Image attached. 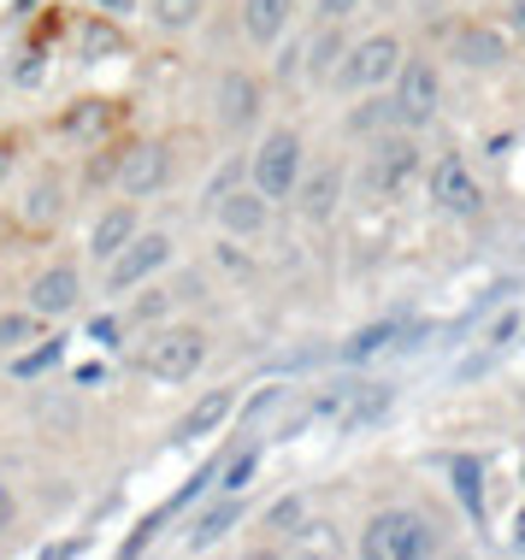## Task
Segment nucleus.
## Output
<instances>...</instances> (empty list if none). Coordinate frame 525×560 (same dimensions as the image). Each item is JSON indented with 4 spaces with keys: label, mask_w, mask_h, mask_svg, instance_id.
Returning a JSON list of instances; mask_svg holds the SVG:
<instances>
[{
    "label": "nucleus",
    "mask_w": 525,
    "mask_h": 560,
    "mask_svg": "<svg viewBox=\"0 0 525 560\" xmlns=\"http://www.w3.org/2000/svg\"><path fill=\"white\" fill-rule=\"evenodd\" d=\"M313 12H319L325 24H349L360 12V0H313Z\"/></svg>",
    "instance_id": "obj_30"
},
{
    "label": "nucleus",
    "mask_w": 525,
    "mask_h": 560,
    "mask_svg": "<svg viewBox=\"0 0 525 560\" xmlns=\"http://www.w3.org/2000/svg\"><path fill=\"white\" fill-rule=\"evenodd\" d=\"M172 172H177V160H172V148L166 142H130L125 154H118V195H130V201H154L160 189L172 184Z\"/></svg>",
    "instance_id": "obj_9"
},
{
    "label": "nucleus",
    "mask_w": 525,
    "mask_h": 560,
    "mask_svg": "<svg viewBox=\"0 0 525 560\" xmlns=\"http://www.w3.org/2000/svg\"><path fill=\"white\" fill-rule=\"evenodd\" d=\"M295 201H302V219L325 224L342 207V165H325V172H302V189H295Z\"/></svg>",
    "instance_id": "obj_18"
},
{
    "label": "nucleus",
    "mask_w": 525,
    "mask_h": 560,
    "mask_svg": "<svg viewBox=\"0 0 525 560\" xmlns=\"http://www.w3.org/2000/svg\"><path fill=\"white\" fill-rule=\"evenodd\" d=\"M266 224H272V201H266L254 184L243 189H224L219 195V231L231 236V242H254V236H266Z\"/></svg>",
    "instance_id": "obj_12"
},
{
    "label": "nucleus",
    "mask_w": 525,
    "mask_h": 560,
    "mask_svg": "<svg viewBox=\"0 0 525 560\" xmlns=\"http://www.w3.org/2000/svg\"><path fill=\"white\" fill-rule=\"evenodd\" d=\"M520 337H525V307L514 301V307H502V319L490 325L485 337H478V342H485V360H478V366H490V360H497V354H508V348H514ZM478 366H472V372H478Z\"/></svg>",
    "instance_id": "obj_24"
},
{
    "label": "nucleus",
    "mask_w": 525,
    "mask_h": 560,
    "mask_svg": "<svg viewBox=\"0 0 525 560\" xmlns=\"http://www.w3.org/2000/svg\"><path fill=\"white\" fill-rule=\"evenodd\" d=\"M201 19H207V0H148V24L160 36H189Z\"/></svg>",
    "instance_id": "obj_19"
},
{
    "label": "nucleus",
    "mask_w": 525,
    "mask_h": 560,
    "mask_svg": "<svg viewBox=\"0 0 525 560\" xmlns=\"http://www.w3.org/2000/svg\"><path fill=\"white\" fill-rule=\"evenodd\" d=\"M172 260H177L172 231H137V236H130V248L118 254V260L101 266V283H107V295L125 301V295H137L142 283H154Z\"/></svg>",
    "instance_id": "obj_6"
},
{
    "label": "nucleus",
    "mask_w": 525,
    "mask_h": 560,
    "mask_svg": "<svg viewBox=\"0 0 525 560\" xmlns=\"http://www.w3.org/2000/svg\"><path fill=\"white\" fill-rule=\"evenodd\" d=\"M59 360H66V337H42L12 354V377H36V372H54Z\"/></svg>",
    "instance_id": "obj_25"
},
{
    "label": "nucleus",
    "mask_w": 525,
    "mask_h": 560,
    "mask_svg": "<svg viewBox=\"0 0 525 560\" xmlns=\"http://www.w3.org/2000/svg\"><path fill=\"white\" fill-rule=\"evenodd\" d=\"M142 231V201H113L107 213H101L95 224H89V260L95 266H107V260H118V254L130 248V236Z\"/></svg>",
    "instance_id": "obj_11"
},
{
    "label": "nucleus",
    "mask_w": 525,
    "mask_h": 560,
    "mask_svg": "<svg viewBox=\"0 0 525 560\" xmlns=\"http://www.w3.org/2000/svg\"><path fill=\"white\" fill-rule=\"evenodd\" d=\"M260 101H266V89L248 78V71H231V78L219 83V118L231 130H243V125H254L260 118Z\"/></svg>",
    "instance_id": "obj_16"
},
{
    "label": "nucleus",
    "mask_w": 525,
    "mask_h": 560,
    "mask_svg": "<svg viewBox=\"0 0 525 560\" xmlns=\"http://www.w3.org/2000/svg\"><path fill=\"white\" fill-rule=\"evenodd\" d=\"M502 542H508L514 555H525V495L514 502V513H508V525H502Z\"/></svg>",
    "instance_id": "obj_29"
},
{
    "label": "nucleus",
    "mask_w": 525,
    "mask_h": 560,
    "mask_svg": "<svg viewBox=\"0 0 525 560\" xmlns=\"http://www.w3.org/2000/svg\"><path fill=\"white\" fill-rule=\"evenodd\" d=\"M54 213H59V184H36V189H30L24 219H30V224H48Z\"/></svg>",
    "instance_id": "obj_28"
},
{
    "label": "nucleus",
    "mask_w": 525,
    "mask_h": 560,
    "mask_svg": "<svg viewBox=\"0 0 525 560\" xmlns=\"http://www.w3.org/2000/svg\"><path fill=\"white\" fill-rule=\"evenodd\" d=\"M213 360V337L201 325H184V319H160L142 330L137 342V372L154 377V384H195Z\"/></svg>",
    "instance_id": "obj_1"
},
{
    "label": "nucleus",
    "mask_w": 525,
    "mask_h": 560,
    "mask_svg": "<svg viewBox=\"0 0 525 560\" xmlns=\"http://www.w3.org/2000/svg\"><path fill=\"white\" fill-rule=\"evenodd\" d=\"M24 307H36L48 325L71 319V313L83 307V271H78V260H54V266H42L36 278H30V290H24Z\"/></svg>",
    "instance_id": "obj_10"
},
{
    "label": "nucleus",
    "mask_w": 525,
    "mask_h": 560,
    "mask_svg": "<svg viewBox=\"0 0 525 560\" xmlns=\"http://www.w3.org/2000/svg\"><path fill=\"white\" fill-rule=\"evenodd\" d=\"M502 30L514 36V48H525V0H502Z\"/></svg>",
    "instance_id": "obj_32"
},
{
    "label": "nucleus",
    "mask_w": 525,
    "mask_h": 560,
    "mask_svg": "<svg viewBox=\"0 0 525 560\" xmlns=\"http://www.w3.org/2000/svg\"><path fill=\"white\" fill-rule=\"evenodd\" d=\"M342 48H349V42H342V30L319 19V36L307 42V59H302V71H307L313 83H331V71H337V59H342Z\"/></svg>",
    "instance_id": "obj_20"
},
{
    "label": "nucleus",
    "mask_w": 525,
    "mask_h": 560,
    "mask_svg": "<svg viewBox=\"0 0 525 560\" xmlns=\"http://www.w3.org/2000/svg\"><path fill=\"white\" fill-rule=\"evenodd\" d=\"M413 177H419V142H413V130L396 125V136H372L366 160H360V189L378 195V201H389V195H401Z\"/></svg>",
    "instance_id": "obj_7"
},
{
    "label": "nucleus",
    "mask_w": 525,
    "mask_h": 560,
    "mask_svg": "<svg viewBox=\"0 0 525 560\" xmlns=\"http://www.w3.org/2000/svg\"><path fill=\"white\" fill-rule=\"evenodd\" d=\"M425 195H431V207L448 213V219H478L485 213V184H478L467 154H455V148L425 165Z\"/></svg>",
    "instance_id": "obj_8"
},
{
    "label": "nucleus",
    "mask_w": 525,
    "mask_h": 560,
    "mask_svg": "<svg viewBox=\"0 0 525 560\" xmlns=\"http://www.w3.org/2000/svg\"><path fill=\"white\" fill-rule=\"evenodd\" d=\"M231 413H236V389L224 384V389H201L189 407H184V419H177V443H201V436H213L231 425Z\"/></svg>",
    "instance_id": "obj_13"
},
{
    "label": "nucleus",
    "mask_w": 525,
    "mask_h": 560,
    "mask_svg": "<svg viewBox=\"0 0 525 560\" xmlns=\"http://www.w3.org/2000/svg\"><path fill=\"white\" fill-rule=\"evenodd\" d=\"M448 490H455V502L467 508L472 525H490V508H485V460L455 454V460H448Z\"/></svg>",
    "instance_id": "obj_17"
},
{
    "label": "nucleus",
    "mask_w": 525,
    "mask_h": 560,
    "mask_svg": "<svg viewBox=\"0 0 525 560\" xmlns=\"http://www.w3.org/2000/svg\"><path fill=\"white\" fill-rule=\"evenodd\" d=\"M520 483H525V460H520Z\"/></svg>",
    "instance_id": "obj_36"
},
{
    "label": "nucleus",
    "mask_w": 525,
    "mask_h": 560,
    "mask_svg": "<svg viewBox=\"0 0 525 560\" xmlns=\"http://www.w3.org/2000/svg\"><path fill=\"white\" fill-rule=\"evenodd\" d=\"M12 520H19V495H12V483L0 478V537L12 532Z\"/></svg>",
    "instance_id": "obj_33"
},
{
    "label": "nucleus",
    "mask_w": 525,
    "mask_h": 560,
    "mask_svg": "<svg viewBox=\"0 0 525 560\" xmlns=\"http://www.w3.org/2000/svg\"><path fill=\"white\" fill-rule=\"evenodd\" d=\"M389 107H396L401 130H425L431 118L443 113V71H438V59H425V54L401 59L396 83H389Z\"/></svg>",
    "instance_id": "obj_5"
},
{
    "label": "nucleus",
    "mask_w": 525,
    "mask_h": 560,
    "mask_svg": "<svg viewBox=\"0 0 525 560\" xmlns=\"http://www.w3.org/2000/svg\"><path fill=\"white\" fill-rule=\"evenodd\" d=\"M266 525H272L283 542H295V537L307 532V495H283V502L266 513Z\"/></svg>",
    "instance_id": "obj_27"
},
{
    "label": "nucleus",
    "mask_w": 525,
    "mask_h": 560,
    "mask_svg": "<svg viewBox=\"0 0 525 560\" xmlns=\"http://www.w3.org/2000/svg\"><path fill=\"white\" fill-rule=\"evenodd\" d=\"M302 172H307V142H302V130H290V125L260 130V142L248 148V184L278 207V201H295Z\"/></svg>",
    "instance_id": "obj_2"
},
{
    "label": "nucleus",
    "mask_w": 525,
    "mask_h": 560,
    "mask_svg": "<svg viewBox=\"0 0 525 560\" xmlns=\"http://www.w3.org/2000/svg\"><path fill=\"white\" fill-rule=\"evenodd\" d=\"M89 7H101V12H130L137 0H89Z\"/></svg>",
    "instance_id": "obj_34"
},
{
    "label": "nucleus",
    "mask_w": 525,
    "mask_h": 560,
    "mask_svg": "<svg viewBox=\"0 0 525 560\" xmlns=\"http://www.w3.org/2000/svg\"><path fill=\"white\" fill-rule=\"evenodd\" d=\"M396 319H378V325H366V330H354L349 348H342V360H372V354H384L389 342H396Z\"/></svg>",
    "instance_id": "obj_26"
},
{
    "label": "nucleus",
    "mask_w": 525,
    "mask_h": 560,
    "mask_svg": "<svg viewBox=\"0 0 525 560\" xmlns=\"http://www.w3.org/2000/svg\"><path fill=\"white\" fill-rule=\"evenodd\" d=\"M295 12H302V0H243V36L254 48H278L295 30Z\"/></svg>",
    "instance_id": "obj_14"
},
{
    "label": "nucleus",
    "mask_w": 525,
    "mask_h": 560,
    "mask_svg": "<svg viewBox=\"0 0 525 560\" xmlns=\"http://www.w3.org/2000/svg\"><path fill=\"white\" fill-rule=\"evenodd\" d=\"M125 313H118V319H95V325H89V337H95L101 348H125V342H118V337H125Z\"/></svg>",
    "instance_id": "obj_31"
},
{
    "label": "nucleus",
    "mask_w": 525,
    "mask_h": 560,
    "mask_svg": "<svg viewBox=\"0 0 525 560\" xmlns=\"http://www.w3.org/2000/svg\"><path fill=\"white\" fill-rule=\"evenodd\" d=\"M7 172H12V154H7V148H0V184H7Z\"/></svg>",
    "instance_id": "obj_35"
},
{
    "label": "nucleus",
    "mask_w": 525,
    "mask_h": 560,
    "mask_svg": "<svg viewBox=\"0 0 525 560\" xmlns=\"http://www.w3.org/2000/svg\"><path fill=\"white\" fill-rule=\"evenodd\" d=\"M401 59H408V48H401V36H389V30H372V36H354L349 48H342L337 71H331V89L337 95H378V89L396 83Z\"/></svg>",
    "instance_id": "obj_3"
},
{
    "label": "nucleus",
    "mask_w": 525,
    "mask_h": 560,
    "mask_svg": "<svg viewBox=\"0 0 525 560\" xmlns=\"http://www.w3.org/2000/svg\"><path fill=\"white\" fill-rule=\"evenodd\" d=\"M42 337H48V319H42L36 307H12V313H0V354H19V348L42 342Z\"/></svg>",
    "instance_id": "obj_23"
},
{
    "label": "nucleus",
    "mask_w": 525,
    "mask_h": 560,
    "mask_svg": "<svg viewBox=\"0 0 525 560\" xmlns=\"http://www.w3.org/2000/svg\"><path fill=\"white\" fill-rule=\"evenodd\" d=\"M236 520H243V502H236V495H219V502L207 508L201 520H195V537H189V549H213L219 537H231V532H236Z\"/></svg>",
    "instance_id": "obj_22"
},
{
    "label": "nucleus",
    "mask_w": 525,
    "mask_h": 560,
    "mask_svg": "<svg viewBox=\"0 0 525 560\" xmlns=\"http://www.w3.org/2000/svg\"><path fill=\"white\" fill-rule=\"evenodd\" d=\"M455 59L472 71H502L508 59H514V36H508V30H490V24H467L455 36Z\"/></svg>",
    "instance_id": "obj_15"
},
{
    "label": "nucleus",
    "mask_w": 525,
    "mask_h": 560,
    "mask_svg": "<svg viewBox=\"0 0 525 560\" xmlns=\"http://www.w3.org/2000/svg\"><path fill=\"white\" fill-rule=\"evenodd\" d=\"M360 555L372 560H431L438 555V525L419 508H378L360 532Z\"/></svg>",
    "instance_id": "obj_4"
},
{
    "label": "nucleus",
    "mask_w": 525,
    "mask_h": 560,
    "mask_svg": "<svg viewBox=\"0 0 525 560\" xmlns=\"http://www.w3.org/2000/svg\"><path fill=\"white\" fill-rule=\"evenodd\" d=\"M260 460H266L260 443H236L231 454H224V466H219V495H243L254 483V472H260Z\"/></svg>",
    "instance_id": "obj_21"
}]
</instances>
